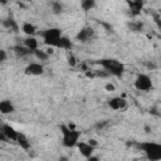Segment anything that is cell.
<instances>
[{
    "instance_id": "cell-15",
    "label": "cell",
    "mask_w": 161,
    "mask_h": 161,
    "mask_svg": "<svg viewBox=\"0 0 161 161\" xmlns=\"http://www.w3.org/2000/svg\"><path fill=\"white\" fill-rule=\"evenodd\" d=\"M16 142L19 143V146L21 147V148H24V150H29V147H30V142L28 141V138H26V136L24 135V133H18V138H16Z\"/></svg>"
},
{
    "instance_id": "cell-13",
    "label": "cell",
    "mask_w": 161,
    "mask_h": 161,
    "mask_svg": "<svg viewBox=\"0 0 161 161\" xmlns=\"http://www.w3.org/2000/svg\"><path fill=\"white\" fill-rule=\"evenodd\" d=\"M21 30H23V33H24L25 35H28V36H33V35L36 33V28H35V25L31 24V23H29V21L23 23V25H21Z\"/></svg>"
},
{
    "instance_id": "cell-26",
    "label": "cell",
    "mask_w": 161,
    "mask_h": 161,
    "mask_svg": "<svg viewBox=\"0 0 161 161\" xmlns=\"http://www.w3.org/2000/svg\"><path fill=\"white\" fill-rule=\"evenodd\" d=\"M87 161H99V160H98V157H97V156L92 155L91 157H88V158H87Z\"/></svg>"
},
{
    "instance_id": "cell-18",
    "label": "cell",
    "mask_w": 161,
    "mask_h": 161,
    "mask_svg": "<svg viewBox=\"0 0 161 161\" xmlns=\"http://www.w3.org/2000/svg\"><path fill=\"white\" fill-rule=\"evenodd\" d=\"M4 26H6L8 29H10V30H13V31H18V29H19V26H18V24H16V21H15L14 19H8V20H5V21H4Z\"/></svg>"
},
{
    "instance_id": "cell-21",
    "label": "cell",
    "mask_w": 161,
    "mask_h": 161,
    "mask_svg": "<svg viewBox=\"0 0 161 161\" xmlns=\"http://www.w3.org/2000/svg\"><path fill=\"white\" fill-rule=\"evenodd\" d=\"M6 58H8L6 52L4 49H0V63H3L4 60H6Z\"/></svg>"
},
{
    "instance_id": "cell-17",
    "label": "cell",
    "mask_w": 161,
    "mask_h": 161,
    "mask_svg": "<svg viewBox=\"0 0 161 161\" xmlns=\"http://www.w3.org/2000/svg\"><path fill=\"white\" fill-rule=\"evenodd\" d=\"M33 54H34V57L36 58V59H39V60H47L48 58H49V55L47 54V52L45 50H42V49H36V50H34L33 52Z\"/></svg>"
},
{
    "instance_id": "cell-11",
    "label": "cell",
    "mask_w": 161,
    "mask_h": 161,
    "mask_svg": "<svg viewBox=\"0 0 161 161\" xmlns=\"http://www.w3.org/2000/svg\"><path fill=\"white\" fill-rule=\"evenodd\" d=\"M15 111L14 104L9 99H3L0 101V113L1 114H10Z\"/></svg>"
},
{
    "instance_id": "cell-16",
    "label": "cell",
    "mask_w": 161,
    "mask_h": 161,
    "mask_svg": "<svg viewBox=\"0 0 161 161\" xmlns=\"http://www.w3.org/2000/svg\"><path fill=\"white\" fill-rule=\"evenodd\" d=\"M14 52H15V54L16 55H19V57H25V55H28V54H30L31 52H29L24 45H16V47H14Z\"/></svg>"
},
{
    "instance_id": "cell-24",
    "label": "cell",
    "mask_w": 161,
    "mask_h": 161,
    "mask_svg": "<svg viewBox=\"0 0 161 161\" xmlns=\"http://www.w3.org/2000/svg\"><path fill=\"white\" fill-rule=\"evenodd\" d=\"M88 143H89L92 147H96V146H97V141H96L94 138H89V140H88Z\"/></svg>"
},
{
    "instance_id": "cell-4",
    "label": "cell",
    "mask_w": 161,
    "mask_h": 161,
    "mask_svg": "<svg viewBox=\"0 0 161 161\" xmlns=\"http://www.w3.org/2000/svg\"><path fill=\"white\" fill-rule=\"evenodd\" d=\"M109 74L114 75V77H121L125 72V65L116 59H102L98 62Z\"/></svg>"
},
{
    "instance_id": "cell-22",
    "label": "cell",
    "mask_w": 161,
    "mask_h": 161,
    "mask_svg": "<svg viewBox=\"0 0 161 161\" xmlns=\"http://www.w3.org/2000/svg\"><path fill=\"white\" fill-rule=\"evenodd\" d=\"M104 89L108 91V92H113V91L116 89V87H114V84H112V83H107V84L104 86Z\"/></svg>"
},
{
    "instance_id": "cell-14",
    "label": "cell",
    "mask_w": 161,
    "mask_h": 161,
    "mask_svg": "<svg viewBox=\"0 0 161 161\" xmlns=\"http://www.w3.org/2000/svg\"><path fill=\"white\" fill-rule=\"evenodd\" d=\"M72 47H73L72 40H70L69 38H67V36L62 35V38H60V40H59V44H58V48L64 49V50H70V49H72Z\"/></svg>"
},
{
    "instance_id": "cell-9",
    "label": "cell",
    "mask_w": 161,
    "mask_h": 161,
    "mask_svg": "<svg viewBox=\"0 0 161 161\" xmlns=\"http://www.w3.org/2000/svg\"><path fill=\"white\" fill-rule=\"evenodd\" d=\"M3 136L5 137V138H8V140H10V141H16V138H18V131L14 128V127H11L10 125H4L3 126Z\"/></svg>"
},
{
    "instance_id": "cell-2",
    "label": "cell",
    "mask_w": 161,
    "mask_h": 161,
    "mask_svg": "<svg viewBox=\"0 0 161 161\" xmlns=\"http://www.w3.org/2000/svg\"><path fill=\"white\" fill-rule=\"evenodd\" d=\"M138 147L145 152L146 157L150 161H160L161 160V145L157 142H142Z\"/></svg>"
},
{
    "instance_id": "cell-25",
    "label": "cell",
    "mask_w": 161,
    "mask_h": 161,
    "mask_svg": "<svg viewBox=\"0 0 161 161\" xmlns=\"http://www.w3.org/2000/svg\"><path fill=\"white\" fill-rule=\"evenodd\" d=\"M45 52H47V54H48V55H52V54L54 53V48H50V47H48Z\"/></svg>"
},
{
    "instance_id": "cell-5",
    "label": "cell",
    "mask_w": 161,
    "mask_h": 161,
    "mask_svg": "<svg viewBox=\"0 0 161 161\" xmlns=\"http://www.w3.org/2000/svg\"><path fill=\"white\" fill-rule=\"evenodd\" d=\"M133 86H135V88H136L137 91L147 92V91H150V89L152 88V80H151V78H150L147 74L140 73V74H137Z\"/></svg>"
},
{
    "instance_id": "cell-8",
    "label": "cell",
    "mask_w": 161,
    "mask_h": 161,
    "mask_svg": "<svg viewBox=\"0 0 161 161\" xmlns=\"http://www.w3.org/2000/svg\"><path fill=\"white\" fill-rule=\"evenodd\" d=\"M77 147H78L79 153H80L83 157H86V158H88V157H91V156L93 155L94 147H92L88 142H78V143H77Z\"/></svg>"
},
{
    "instance_id": "cell-6",
    "label": "cell",
    "mask_w": 161,
    "mask_h": 161,
    "mask_svg": "<svg viewBox=\"0 0 161 161\" xmlns=\"http://www.w3.org/2000/svg\"><path fill=\"white\" fill-rule=\"evenodd\" d=\"M24 73L26 75H42L44 73V67L40 63L33 62L30 64H28L24 69Z\"/></svg>"
},
{
    "instance_id": "cell-12",
    "label": "cell",
    "mask_w": 161,
    "mask_h": 161,
    "mask_svg": "<svg viewBox=\"0 0 161 161\" xmlns=\"http://www.w3.org/2000/svg\"><path fill=\"white\" fill-rule=\"evenodd\" d=\"M23 45H24L29 52H31V53L39 48L38 40H36L34 36H28V38H25L24 42H23Z\"/></svg>"
},
{
    "instance_id": "cell-19",
    "label": "cell",
    "mask_w": 161,
    "mask_h": 161,
    "mask_svg": "<svg viewBox=\"0 0 161 161\" xmlns=\"http://www.w3.org/2000/svg\"><path fill=\"white\" fill-rule=\"evenodd\" d=\"M94 5H96V3H94L93 0H83V1L80 3V6H82V9H83L84 11L91 10Z\"/></svg>"
},
{
    "instance_id": "cell-1",
    "label": "cell",
    "mask_w": 161,
    "mask_h": 161,
    "mask_svg": "<svg viewBox=\"0 0 161 161\" xmlns=\"http://www.w3.org/2000/svg\"><path fill=\"white\" fill-rule=\"evenodd\" d=\"M60 132H62V143L64 147H74L79 142L80 132L75 128H70L67 125H60Z\"/></svg>"
},
{
    "instance_id": "cell-3",
    "label": "cell",
    "mask_w": 161,
    "mask_h": 161,
    "mask_svg": "<svg viewBox=\"0 0 161 161\" xmlns=\"http://www.w3.org/2000/svg\"><path fill=\"white\" fill-rule=\"evenodd\" d=\"M44 44L50 48H58L59 40L62 38V30L59 28H49L42 33Z\"/></svg>"
},
{
    "instance_id": "cell-23",
    "label": "cell",
    "mask_w": 161,
    "mask_h": 161,
    "mask_svg": "<svg viewBox=\"0 0 161 161\" xmlns=\"http://www.w3.org/2000/svg\"><path fill=\"white\" fill-rule=\"evenodd\" d=\"M68 63H69V65H70V67H74V65L77 64L75 58H74L73 55H69V57H68Z\"/></svg>"
},
{
    "instance_id": "cell-7",
    "label": "cell",
    "mask_w": 161,
    "mask_h": 161,
    "mask_svg": "<svg viewBox=\"0 0 161 161\" xmlns=\"http://www.w3.org/2000/svg\"><path fill=\"white\" fill-rule=\"evenodd\" d=\"M108 106L113 111H122L127 107V102H126V99H123L121 97H113L108 101Z\"/></svg>"
},
{
    "instance_id": "cell-10",
    "label": "cell",
    "mask_w": 161,
    "mask_h": 161,
    "mask_svg": "<svg viewBox=\"0 0 161 161\" xmlns=\"http://www.w3.org/2000/svg\"><path fill=\"white\" fill-rule=\"evenodd\" d=\"M94 35V30L92 28H83L82 30H79V33L77 34V40L79 42H88L93 38Z\"/></svg>"
},
{
    "instance_id": "cell-20",
    "label": "cell",
    "mask_w": 161,
    "mask_h": 161,
    "mask_svg": "<svg viewBox=\"0 0 161 161\" xmlns=\"http://www.w3.org/2000/svg\"><path fill=\"white\" fill-rule=\"evenodd\" d=\"M52 8H53V11H54L55 14H59V13H62V10H63V6H62L60 3H52Z\"/></svg>"
}]
</instances>
